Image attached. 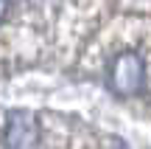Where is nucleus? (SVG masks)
<instances>
[{
  "instance_id": "nucleus-1",
  "label": "nucleus",
  "mask_w": 151,
  "mask_h": 149,
  "mask_svg": "<svg viewBox=\"0 0 151 149\" xmlns=\"http://www.w3.org/2000/svg\"><path fill=\"white\" fill-rule=\"evenodd\" d=\"M109 82H112L115 93H120V96H134L137 90L143 87V82H146V65H143V59L137 54H132V51L120 54L118 59L112 62Z\"/></svg>"
},
{
  "instance_id": "nucleus-2",
  "label": "nucleus",
  "mask_w": 151,
  "mask_h": 149,
  "mask_svg": "<svg viewBox=\"0 0 151 149\" xmlns=\"http://www.w3.org/2000/svg\"><path fill=\"white\" fill-rule=\"evenodd\" d=\"M3 146L6 149H37L39 146V127L28 110L9 113L3 127Z\"/></svg>"
},
{
  "instance_id": "nucleus-3",
  "label": "nucleus",
  "mask_w": 151,
  "mask_h": 149,
  "mask_svg": "<svg viewBox=\"0 0 151 149\" xmlns=\"http://www.w3.org/2000/svg\"><path fill=\"white\" fill-rule=\"evenodd\" d=\"M6 9H9V0H0V20L6 17Z\"/></svg>"
}]
</instances>
